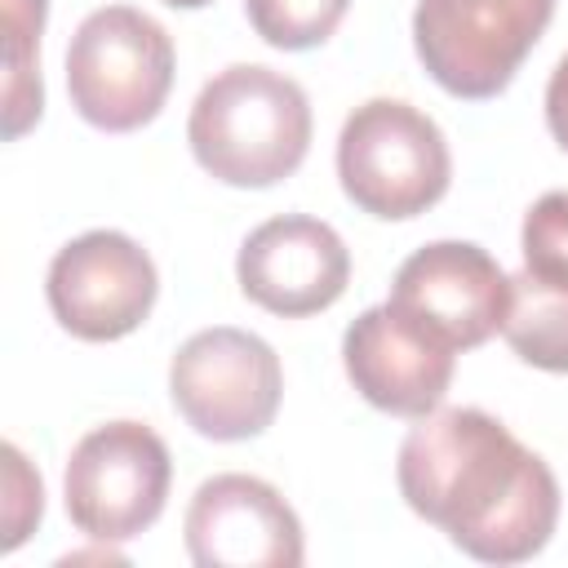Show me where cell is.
<instances>
[{"mask_svg": "<svg viewBox=\"0 0 568 568\" xmlns=\"http://www.w3.org/2000/svg\"><path fill=\"white\" fill-rule=\"evenodd\" d=\"M404 501L479 564L532 559L559 524V484L484 408H435L399 444Z\"/></svg>", "mask_w": 568, "mask_h": 568, "instance_id": "cell-1", "label": "cell"}, {"mask_svg": "<svg viewBox=\"0 0 568 568\" xmlns=\"http://www.w3.org/2000/svg\"><path fill=\"white\" fill-rule=\"evenodd\" d=\"M195 160L226 186H275L311 146V102L284 71L235 62L217 71L186 120Z\"/></svg>", "mask_w": 568, "mask_h": 568, "instance_id": "cell-2", "label": "cell"}, {"mask_svg": "<svg viewBox=\"0 0 568 568\" xmlns=\"http://www.w3.org/2000/svg\"><path fill=\"white\" fill-rule=\"evenodd\" d=\"M337 178L355 209L399 222L426 213L448 191L453 160L426 111L399 98H368L342 124Z\"/></svg>", "mask_w": 568, "mask_h": 568, "instance_id": "cell-3", "label": "cell"}, {"mask_svg": "<svg viewBox=\"0 0 568 568\" xmlns=\"http://www.w3.org/2000/svg\"><path fill=\"white\" fill-rule=\"evenodd\" d=\"M173 84L169 31L129 4L93 9L67 49L71 106L106 133H129L155 120Z\"/></svg>", "mask_w": 568, "mask_h": 568, "instance_id": "cell-4", "label": "cell"}, {"mask_svg": "<svg viewBox=\"0 0 568 568\" xmlns=\"http://www.w3.org/2000/svg\"><path fill=\"white\" fill-rule=\"evenodd\" d=\"M555 0H417L413 44L453 98H497L541 40Z\"/></svg>", "mask_w": 568, "mask_h": 568, "instance_id": "cell-5", "label": "cell"}, {"mask_svg": "<svg viewBox=\"0 0 568 568\" xmlns=\"http://www.w3.org/2000/svg\"><path fill=\"white\" fill-rule=\"evenodd\" d=\"M169 395L191 430L231 444L253 439L275 422L284 373L257 333L217 324L178 346L169 364Z\"/></svg>", "mask_w": 568, "mask_h": 568, "instance_id": "cell-6", "label": "cell"}, {"mask_svg": "<svg viewBox=\"0 0 568 568\" xmlns=\"http://www.w3.org/2000/svg\"><path fill=\"white\" fill-rule=\"evenodd\" d=\"M173 462L164 439L142 422L93 426L67 462L62 497L71 524L93 541H129L164 510Z\"/></svg>", "mask_w": 568, "mask_h": 568, "instance_id": "cell-7", "label": "cell"}, {"mask_svg": "<svg viewBox=\"0 0 568 568\" xmlns=\"http://www.w3.org/2000/svg\"><path fill=\"white\" fill-rule=\"evenodd\" d=\"M390 306L435 342L470 351L501 333L510 275L488 248L470 240H435L395 271Z\"/></svg>", "mask_w": 568, "mask_h": 568, "instance_id": "cell-8", "label": "cell"}, {"mask_svg": "<svg viewBox=\"0 0 568 568\" xmlns=\"http://www.w3.org/2000/svg\"><path fill=\"white\" fill-rule=\"evenodd\" d=\"M155 262L120 231H84L49 262V311L84 342H115L133 333L155 306Z\"/></svg>", "mask_w": 568, "mask_h": 568, "instance_id": "cell-9", "label": "cell"}, {"mask_svg": "<svg viewBox=\"0 0 568 568\" xmlns=\"http://www.w3.org/2000/svg\"><path fill=\"white\" fill-rule=\"evenodd\" d=\"M186 550L200 568H297L302 524L257 475H213L186 506Z\"/></svg>", "mask_w": 568, "mask_h": 568, "instance_id": "cell-10", "label": "cell"}, {"mask_svg": "<svg viewBox=\"0 0 568 568\" xmlns=\"http://www.w3.org/2000/svg\"><path fill=\"white\" fill-rule=\"evenodd\" d=\"M235 275L248 302L271 315L297 320L333 306L346 293L351 253L328 222L284 213L248 231L235 257Z\"/></svg>", "mask_w": 568, "mask_h": 568, "instance_id": "cell-11", "label": "cell"}, {"mask_svg": "<svg viewBox=\"0 0 568 568\" xmlns=\"http://www.w3.org/2000/svg\"><path fill=\"white\" fill-rule=\"evenodd\" d=\"M457 351L422 333L390 302L368 306L342 337V364L355 390L395 417H426L453 382Z\"/></svg>", "mask_w": 568, "mask_h": 568, "instance_id": "cell-12", "label": "cell"}, {"mask_svg": "<svg viewBox=\"0 0 568 568\" xmlns=\"http://www.w3.org/2000/svg\"><path fill=\"white\" fill-rule=\"evenodd\" d=\"M501 337L524 364L546 373H568V284L541 280L532 271L510 275V306Z\"/></svg>", "mask_w": 568, "mask_h": 568, "instance_id": "cell-13", "label": "cell"}, {"mask_svg": "<svg viewBox=\"0 0 568 568\" xmlns=\"http://www.w3.org/2000/svg\"><path fill=\"white\" fill-rule=\"evenodd\" d=\"M44 27V0H4V31H9V84H4V138H18L40 120V67L36 44Z\"/></svg>", "mask_w": 568, "mask_h": 568, "instance_id": "cell-14", "label": "cell"}, {"mask_svg": "<svg viewBox=\"0 0 568 568\" xmlns=\"http://www.w3.org/2000/svg\"><path fill=\"white\" fill-rule=\"evenodd\" d=\"M351 0H244L253 31L275 49H315L346 18Z\"/></svg>", "mask_w": 568, "mask_h": 568, "instance_id": "cell-15", "label": "cell"}, {"mask_svg": "<svg viewBox=\"0 0 568 568\" xmlns=\"http://www.w3.org/2000/svg\"><path fill=\"white\" fill-rule=\"evenodd\" d=\"M524 271L568 284V191H546L524 213Z\"/></svg>", "mask_w": 568, "mask_h": 568, "instance_id": "cell-16", "label": "cell"}, {"mask_svg": "<svg viewBox=\"0 0 568 568\" xmlns=\"http://www.w3.org/2000/svg\"><path fill=\"white\" fill-rule=\"evenodd\" d=\"M4 462H9V493H13L9 497V537H4V546L13 550L27 537V528L40 519L44 493H40V475L27 470V462H22V453L13 444H4Z\"/></svg>", "mask_w": 568, "mask_h": 568, "instance_id": "cell-17", "label": "cell"}, {"mask_svg": "<svg viewBox=\"0 0 568 568\" xmlns=\"http://www.w3.org/2000/svg\"><path fill=\"white\" fill-rule=\"evenodd\" d=\"M546 124H550V138L568 151V53L555 62L546 84Z\"/></svg>", "mask_w": 568, "mask_h": 568, "instance_id": "cell-18", "label": "cell"}, {"mask_svg": "<svg viewBox=\"0 0 568 568\" xmlns=\"http://www.w3.org/2000/svg\"><path fill=\"white\" fill-rule=\"evenodd\" d=\"M164 4H173V9H200V4H209V0H164Z\"/></svg>", "mask_w": 568, "mask_h": 568, "instance_id": "cell-19", "label": "cell"}]
</instances>
